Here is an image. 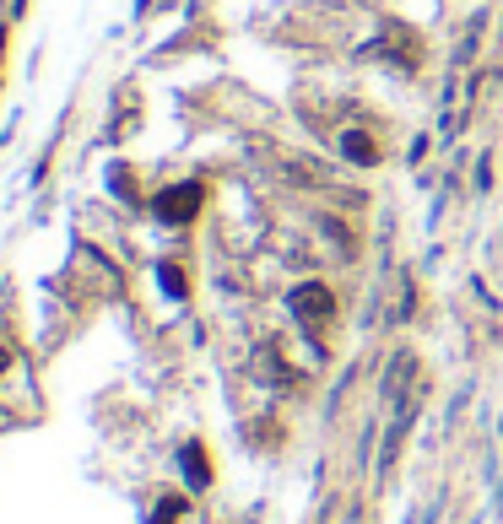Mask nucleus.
Segmentation results:
<instances>
[{"mask_svg": "<svg viewBox=\"0 0 503 524\" xmlns=\"http://www.w3.org/2000/svg\"><path fill=\"white\" fill-rule=\"evenodd\" d=\"M184 514V497H163V503H157V519L152 524H174Z\"/></svg>", "mask_w": 503, "mask_h": 524, "instance_id": "obj_7", "label": "nucleus"}, {"mask_svg": "<svg viewBox=\"0 0 503 524\" xmlns=\"http://www.w3.org/2000/svg\"><path fill=\"white\" fill-rule=\"evenodd\" d=\"M157 281L168 287V298H184V276L174 271V265H163V271H157Z\"/></svg>", "mask_w": 503, "mask_h": 524, "instance_id": "obj_8", "label": "nucleus"}, {"mask_svg": "<svg viewBox=\"0 0 503 524\" xmlns=\"http://www.w3.org/2000/svg\"><path fill=\"white\" fill-rule=\"evenodd\" d=\"M401 379H412V357H395V362H390V373H385V395H390V400L401 395Z\"/></svg>", "mask_w": 503, "mask_h": 524, "instance_id": "obj_5", "label": "nucleus"}, {"mask_svg": "<svg viewBox=\"0 0 503 524\" xmlns=\"http://www.w3.org/2000/svg\"><path fill=\"white\" fill-rule=\"evenodd\" d=\"M287 308H293V319L309 330V341L320 346V330L336 319V292H330L325 281H298V287L287 292Z\"/></svg>", "mask_w": 503, "mask_h": 524, "instance_id": "obj_1", "label": "nucleus"}, {"mask_svg": "<svg viewBox=\"0 0 503 524\" xmlns=\"http://www.w3.org/2000/svg\"><path fill=\"white\" fill-rule=\"evenodd\" d=\"M179 465H184V481H190V492H206V487H211V460H206L201 443H184Z\"/></svg>", "mask_w": 503, "mask_h": 524, "instance_id": "obj_4", "label": "nucleus"}, {"mask_svg": "<svg viewBox=\"0 0 503 524\" xmlns=\"http://www.w3.org/2000/svg\"><path fill=\"white\" fill-rule=\"evenodd\" d=\"M11 362H17V352H11V346H0V379L11 373Z\"/></svg>", "mask_w": 503, "mask_h": 524, "instance_id": "obj_9", "label": "nucleus"}, {"mask_svg": "<svg viewBox=\"0 0 503 524\" xmlns=\"http://www.w3.org/2000/svg\"><path fill=\"white\" fill-rule=\"evenodd\" d=\"M195 211H201V184H168V190H157V200H152V217L168 222V227L190 222Z\"/></svg>", "mask_w": 503, "mask_h": 524, "instance_id": "obj_2", "label": "nucleus"}, {"mask_svg": "<svg viewBox=\"0 0 503 524\" xmlns=\"http://www.w3.org/2000/svg\"><path fill=\"white\" fill-rule=\"evenodd\" d=\"M341 152H347V163H357V168H374L379 163V141L368 136V130H341Z\"/></svg>", "mask_w": 503, "mask_h": 524, "instance_id": "obj_3", "label": "nucleus"}, {"mask_svg": "<svg viewBox=\"0 0 503 524\" xmlns=\"http://www.w3.org/2000/svg\"><path fill=\"white\" fill-rule=\"evenodd\" d=\"M320 227L330 233V244H336L341 254H352V233H347V227H341V217H320Z\"/></svg>", "mask_w": 503, "mask_h": 524, "instance_id": "obj_6", "label": "nucleus"}]
</instances>
